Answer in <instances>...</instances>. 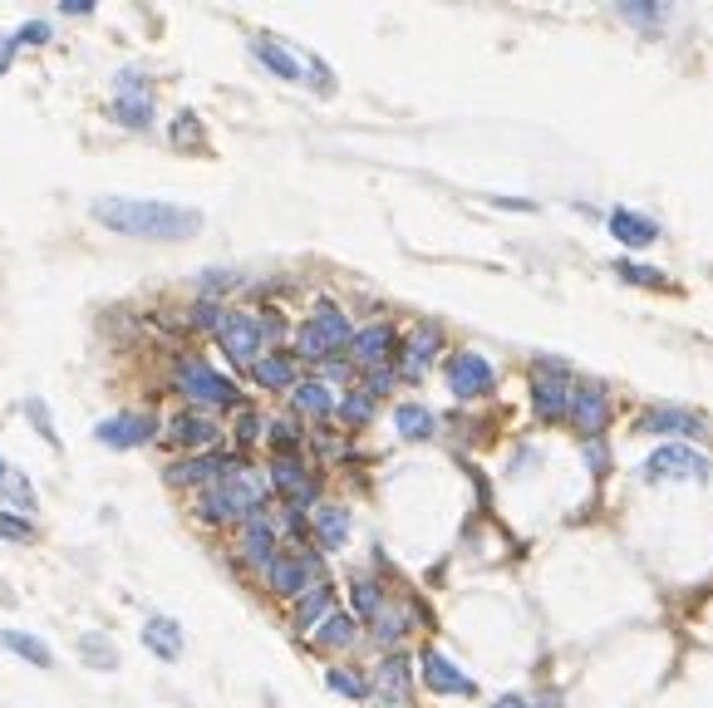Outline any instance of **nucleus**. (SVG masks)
Returning a JSON list of instances; mask_svg holds the SVG:
<instances>
[{"instance_id":"obj_1","label":"nucleus","mask_w":713,"mask_h":708,"mask_svg":"<svg viewBox=\"0 0 713 708\" xmlns=\"http://www.w3.org/2000/svg\"><path fill=\"white\" fill-rule=\"evenodd\" d=\"M90 212L109 232L143 236V241H182V236L202 232V212L178 202H153V197H99Z\"/></svg>"},{"instance_id":"obj_2","label":"nucleus","mask_w":713,"mask_h":708,"mask_svg":"<svg viewBox=\"0 0 713 708\" xmlns=\"http://www.w3.org/2000/svg\"><path fill=\"white\" fill-rule=\"evenodd\" d=\"M257 507H261V477L257 472H231V477H222L217 487H207L202 492V502H198V511L207 521H237V517H257Z\"/></svg>"},{"instance_id":"obj_3","label":"nucleus","mask_w":713,"mask_h":708,"mask_svg":"<svg viewBox=\"0 0 713 708\" xmlns=\"http://www.w3.org/2000/svg\"><path fill=\"white\" fill-rule=\"evenodd\" d=\"M173 384H178V393L188 403H207V409H222V403H237V384L227 379V374H217L207 359H198V354H188V359H178V369H173Z\"/></svg>"},{"instance_id":"obj_4","label":"nucleus","mask_w":713,"mask_h":708,"mask_svg":"<svg viewBox=\"0 0 713 708\" xmlns=\"http://www.w3.org/2000/svg\"><path fill=\"white\" fill-rule=\"evenodd\" d=\"M355 340V330H349V320L335 310V305H320L316 315H310L306 324H300V359H330L335 350H345V344Z\"/></svg>"},{"instance_id":"obj_5","label":"nucleus","mask_w":713,"mask_h":708,"mask_svg":"<svg viewBox=\"0 0 713 708\" xmlns=\"http://www.w3.org/2000/svg\"><path fill=\"white\" fill-rule=\"evenodd\" d=\"M640 477L644 482H684V477L703 482L709 477V458H703L699 448H689V442H664V448H654L650 458H644Z\"/></svg>"},{"instance_id":"obj_6","label":"nucleus","mask_w":713,"mask_h":708,"mask_svg":"<svg viewBox=\"0 0 713 708\" xmlns=\"http://www.w3.org/2000/svg\"><path fill=\"white\" fill-rule=\"evenodd\" d=\"M566 418L575 423V428L585 433V438H595V433L605 428V418H610V393H605V384L585 379L571 389V409H566Z\"/></svg>"},{"instance_id":"obj_7","label":"nucleus","mask_w":713,"mask_h":708,"mask_svg":"<svg viewBox=\"0 0 713 708\" xmlns=\"http://www.w3.org/2000/svg\"><path fill=\"white\" fill-rule=\"evenodd\" d=\"M217 344L227 350V359L257 364V354H261V320H257V315H222Z\"/></svg>"},{"instance_id":"obj_8","label":"nucleus","mask_w":713,"mask_h":708,"mask_svg":"<svg viewBox=\"0 0 713 708\" xmlns=\"http://www.w3.org/2000/svg\"><path fill=\"white\" fill-rule=\"evenodd\" d=\"M448 389H453V399H483V393L492 389V364L473 350L453 354V359H448Z\"/></svg>"},{"instance_id":"obj_9","label":"nucleus","mask_w":713,"mask_h":708,"mask_svg":"<svg viewBox=\"0 0 713 708\" xmlns=\"http://www.w3.org/2000/svg\"><path fill=\"white\" fill-rule=\"evenodd\" d=\"M153 433H158L153 413H114V418H104L94 428V438L104 448H143V442H153Z\"/></svg>"},{"instance_id":"obj_10","label":"nucleus","mask_w":713,"mask_h":708,"mask_svg":"<svg viewBox=\"0 0 713 708\" xmlns=\"http://www.w3.org/2000/svg\"><path fill=\"white\" fill-rule=\"evenodd\" d=\"M640 433H674V438H703V413L693 409H679V403H659V409H644L640 423H634Z\"/></svg>"},{"instance_id":"obj_11","label":"nucleus","mask_w":713,"mask_h":708,"mask_svg":"<svg viewBox=\"0 0 713 708\" xmlns=\"http://www.w3.org/2000/svg\"><path fill=\"white\" fill-rule=\"evenodd\" d=\"M266 580L276 595H306L310 580H316V556H306V551H286V556H276L266 566Z\"/></svg>"},{"instance_id":"obj_12","label":"nucleus","mask_w":713,"mask_h":708,"mask_svg":"<svg viewBox=\"0 0 713 708\" xmlns=\"http://www.w3.org/2000/svg\"><path fill=\"white\" fill-rule=\"evenodd\" d=\"M418 669H424V684L433 688V694H477V684L463 674V669L453 664V659H443L438 649H424V659H418Z\"/></svg>"},{"instance_id":"obj_13","label":"nucleus","mask_w":713,"mask_h":708,"mask_svg":"<svg viewBox=\"0 0 713 708\" xmlns=\"http://www.w3.org/2000/svg\"><path fill=\"white\" fill-rule=\"evenodd\" d=\"M349 350H355V364H365V369H384L389 350H394V324L375 320L369 330H359L355 340H349Z\"/></svg>"},{"instance_id":"obj_14","label":"nucleus","mask_w":713,"mask_h":708,"mask_svg":"<svg viewBox=\"0 0 713 708\" xmlns=\"http://www.w3.org/2000/svg\"><path fill=\"white\" fill-rule=\"evenodd\" d=\"M532 409L542 413V418H566V409H571V384H566V374H536L532 384Z\"/></svg>"},{"instance_id":"obj_15","label":"nucleus","mask_w":713,"mask_h":708,"mask_svg":"<svg viewBox=\"0 0 713 708\" xmlns=\"http://www.w3.org/2000/svg\"><path fill=\"white\" fill-rule=\"evenodd\" d=\"M605 226H610V236L615 241H625V246H654V236H659V226L650 222V216H640V212H630V206H610V216H605Z\"/></svg>"},{"instance_id":"obj_16","label":"nucleus","mask_w":713,"mask_h":708,"mask_svg":"<svg viewBox=\"0 0 713 708\" xmlns=\"http://www.w3.org/2000/svg\"><path fill=\"white\" fill-rule=\"evenodd\" d=\"M114 118L129 128H148L153 123V98L139 94V84H133V74L119 79V98H114Z\"/></svg>"},{"instance_id":"obj_17","label":"nucleus","mask_w":713,"mask_h":708,"mask_svg":"<svg viewBox=\"0 0 713 708\" xmlns=\"http://www.w3.org/2000/svg\"><path fill=\"white\" fill-rule=\"evenodd\" d=\"M143 645L153 649L158 659H182V625L173 615H148V625H143Z\"/></svg>"},{"instance_id":"obj_18","label":"nucleus","mask_w":713,"mask_h":708,"mask_svg":"<svg viewBox=\"0 0 713 708\" xmlns=\"http://www.w3.org/2000/svg\"><path fill=\"white\" fill-rule=\"evenodd\" d=\"M217 423L202 418V413H178V418L168 423V442H178V448H207V442H217Z\"/></svg>"},{"instance_id":"obj_19","label":"nucleus","mask_w":713,"mask_h":708,"mask_svg":"<svg viewBox=\"0 0 713 708\" xmlns=\"http://www.w3.org/2000/svg\"><path fill=\"white\" fill-rule=\"evenodd\" d=\"M241 556L251 566H271L276 560V531H271L266 517H247V531H241Z\"/></svg>"},{"instance_id":"obj_20","label":"nucleus","mask_w":713,"mask_h":708,"mask_svg":"<svg viewBox=\"0 0 713 708\" xmlns=\"http://www.w3.org/2000/svg\"><path fill=\"white\" fill-rule=\"evenodd\" d=\"M231 472H237V462L231 458H217V452H212V458H182V462H173L168 468V482H207V477H231Z\"/></svg>"},{"instance_id":"obj_21","label":"nucleus","mask_w":713,"mask_h":708,"mask_svg":"<svg viewBox=\"0 0 713 708\" xmlns=\"http://www.w3.org/2000/svg\"><path fill=\"white\" fill-rule=\"evenodd\" d=\"M271 477H276V487L286 492V497L296 502V507H300V502L316 497V482H310V472L300 468L296 458H276V462H271Z\"/></svg>"},{"instance_id":"obj_22","label":"nucleus","mask_w":713,"mask_h":708,"mask_svg":"<svg viewBox=\"0 0 713 708\" xmlns=\"http://www.w3.org/2000/svg\"><path fill=\"white\" fill-rule=\"evenodd\" d=\"M0 649H11V654L31 659L35 669H50V664H55L50 645H45L40 635H31V629H0Z\"/></svg>"},{"instance_id":"obj_23","label":"nucleus","mask_w":713,"mask_h":708,"mask_svg":"<svg viewBox=\"0 0 713 708\" xmlns=\"http://www.w3.org/2000/svg\"><path fill=\"white\" fill-rule=\"evenodd\" d=\"M443 344V334H438V324H418L414 330V340H408V350H404V379H418L424 374V364L433 359V350Z\"/></svg>"},{"instance_id":"obj_24","label":"nucleus","mask_w":713,"mask_h":708,"mask_svg":"<svg viewBox=\"0 0 713 708\" xmlns=\"http://www.w3.org/2000/svg\"><path fill=\"white\" fill-rule=\"evenodd\" d=\"M261 389H296V359L290 354H266V359L251 364Z\"/></svg>"},{"instance_id":"obj_25","label":"nucleus","mask_w":713,"mask_h":708,"mask_svg":"<svg viewBox=\"0 0 713 708\" xmlns=\"http://www.w3.org/2000/svg\"><path fill=\"white\" fill-rule=\"evenodd\" d=\"M330 600H335V590H330L325 580H316V586H310L306 595L296 600V629H316V625H320V615L330 610Z\"/></svg>"},{"instance_id":"obj_26","label":"nucleus","mask_w":713,"mask_h":708,"mask_svg":"<svg viewBox=\"0 0 713 708\" xmlns=\"http://www.w3.org/2000/svg\"><path fill=\"white\" fill-rule=\"evenodd\" d=\"M290 399H296V409L310 413V418H325V413H335V393H330L320 379L296 384V389H290Z\"/></svg>"},{"instance_id":"obj_27","label":"nucleus","mask_w":713,"mask_h":708,"mask_svg":"<svg viewBox=\"0 0 713 708\" xmlns=\"http://www.w3.org/2000/svg\"><path fill=\"white\" fill-rule=\"evenodd\" d=\"M379 694H384L389 704H404L408 698V659L404 654H389L384 664H379Z\"/></svg>"},{"instance_id":"obj_28","label":"nucleus","mask_w":713,"mask_h":708,"mask_svg":"<svg viewBox=\"0 0 713 708\" xmlns=\"http://www.w3.org/2000/svg\"><path fill=\"white\" fill-rule=\"evenodd\" d=\"M345 536H349L345 507H320V511H316V541H320V546L335 551V546H345Z\"/></svg>"},{"instance_id":"obj_29","label":"nucleus","mask_w":713,"mask_h":708,"mask_svg":"<svg viewBox=\"0 0 713 708\" xmlns=\"http://www.w3.org/2000/svg\"><path fill=\"white\" fill-rule=\"evenodd\" d=\"M251 55H257L261 64L271 69V74L290 79V84H296V79H300V59H296V55H286V49H281L276 39H257V45H251Z\"/></svg>"},{"instance_id":"obj_30","label":"nucleus","mask_w":713,"mask_h":708,"mask_svg":"<svg viewBox=\"0 0 713 708\" xmlns=\"http://www.w3.org/2000/svg\"><path fill=\"white\" fill-rule=\"evenodd\" d=\"M394 423H399V433H404V438H414V442L433 438V413H428L424 403H399Z\"/></svg>"},{"instance_id":"obj_31","label":"nucleus","mask_w":713,"mask_h":708,"mask_svg":"<svg viewBox=\"0 0 713 708\" xmlns=\"http://www.w3.org/2000/svg\"><path fill=\"white\" fill-rule=\"evenodd\" d=\"M349 639H355V620L340 615V610L316 625V645H325V649H340V645H349Z\"/></svg>"},{"instance_id":"obj_32","label":"nucleus","mask_w":713,"mask_h":708,"mask_svg":"<svg viewBox=\"0 0 713 708\" xmlns=\"http://www.w3.org/2000/svg\"><path fill=\"white\" fill-rule=\"evenodd\" d=\"M0 497H15L21 507H31V511H35V492H31V482H21V472H15L5 458H0Z\"/></svg>"},{"instance_id":"obj_33","label":"nucleus","mask_w":713,"mask_h":708,"mask_svg":"<svg viewBox=\"0 0 713 708\" xmlns=\"http://www.w3.org/2000/svg\"><path fill=\"white\" fill-rule=\"evenodd\" d=\"M335 413H340V418H345V423H365L369 413H375V393H369V389L345 393V399L335 403Z\"/></svg>"},{"instance_id":"obj_34","label":"nucleus","mask_w":713,"mask_h":708,"mask_svg":"<svg viewBox=\"0 0 713 708\" xmlns=\"http://www.w3.org/2000/svg\"><path fill=\"white\" fill-rule=\"evenodd\" d=\"M80 649H84V659H90L94 669H119V649L104 645L99 635H80Z\"/></svg>"},{"instance_id":"obj_35","label":"nucleus","mask_w":713,"mask_h":708,"mask_svg":"<svg viewBox=\"0 0 713 708\" xmlns=\"http://www.w3.org/2000/svg\"><path fill=\"white\" fill-rule=\"evenodd\" d=\"M615 275H625L630 285H664V271L640 266V261H615Z\"/></svg>"},{"instance_id":"obj_36","label":"nucleus","mask_w":713,"mask_h":708,"mask_svg":"<svg viewBox=\"0 0 713 708\" xmlns=\"http://www.w3.org/2000/svg\"><path fill=\"white\" fill-rule=\"evenodd\" d=\"M620 15L634 20V25H654V20H664V5H654V0H625Z\"/></svg>"},{"instance_id":"obj_37","label":"nucleus","mask_w":713,"mask_h":708,"mask_svg":"<svg viewBox=\"0 0 713 708\" xmlns=\"http://www.w3.org/2000/svg\"><path fill=\"white\" fill-rule=\"evenodd\" d=\"M325 684L335 688V694H345V698H365V694H369V684H359V678L349 674V669H330Z\"/></svg>"},{"instance_id":"obj_38","label":"nucleus","mask_w":713,"mask_h":708,"mask_svg":"<svg viewBox=\"0 0 713 708\" xmlns=\"http://www.w3.org/2000/svg\"><path fill=\"white\" fill-rule=\"evenodd\" d=\"M25 413H31V418H35V428H40V438L55 448V442H60V438H55V423H50V409H45V399H25Z\"/></svg>"},{"instance_id":"obj_39","label":"nucleus","mask_w":713,"mask_h":708,"mask_svg":"<svg viewBox=\"0 0 713 708\" xmlns=\"http://www.w3.org/2000/svg\"><path fill=\"white\" fill-rule=\"evenodd\" d=\"M0 536L5 541H31L35 531H31V521H21L15 511H0Z\"/></svg>"},{"instance_id":"obj_40","label":"nucleus","mask_w":713,"mask_h":708,"mask_svg":"<svg viewBox=\"0 0 713 708\" xmlns=\"http://www.w3.org/2000/svg\"><path fill=\"white\" fill-rule=\"evenodd\" d=\"M355 610L359 615H369V620L379 615V590L369 586V580H355Z\"/></svg>"},{"instance_id":"obj_41","label":"nucleus","mask_w":713,"mask_h":708,"mask_svg":"<svg viewBox=\"0 0 713 708\" xmlns=\"http://www.w3.org/2000/svg\"><path fill=\"white\" fill-rule=\"evenodd\" d=\"M271 438H276V448H281V458H290V452H296V428H290V423H271Z\"/></svg>"},{"instance_id":"obj_42","label":"nucleus","mask_w":713,"mask_h":708,"mask_svg":"<svg viewBox=\"0 0 713 708\" xmlns=\"http://www.w3.org/2000/svg\"><path fill=\"white\" fill-rule=\"evenodd\" d=\"M45 39H50V25H45V20H31V25H21L15 45H45Z\"/></svg>"},{"instance_id":"obj_43","label":"nucleus","mask_w":713,"mask_h":708,"mask_svg":"<svg viewBox=\"0 0 713 708\" xmlns=\"http://www.w3.org/2000/svg\"><path fill=\"white\" fill-rule=\"evenodd\" d=\"M173 143H198V114H178V128H173Z\"/></svg>"},{"instance_id":"obj_44","label":"nucleus","mask_w":713,"mask_h":708,"mask_svg":"<svg viewBox=\"0 0 713 708\" xmlns=\"http://www.w3.org/2000/svg\"><path fill=\"white\" fill-rule=\"evenodd\" d=\"M257 433H261V418H257V413H241V423H237V442H257Z\"/></svg>"},{"instance_id":"obj_45","label":"nucleus","mask_w":713,"mask_h":708,"mask_svg":"<svg viewBox=\"0 0 713 708\" xmlns=\"http://www.w3.org/2000/svg\"><path fill=\"white\" fill-rule=\"evenodd\" d=\"M60 10H64V15H90L94 0H60Z\"/></svg>"},{"instance_id":"obj_46","label":"nucleus","mask_w":713,"mask_h":708,"mask_svg":"<svg viewBox=\"0 0 713 708\" xmlns=\"http://www.w3.org/2000/svg\"><path fill=\"white\" fill-rule=\"evenodd\" d=\"M492 708H536V704H532V698H522V694H502Z\"/></svg>"},{"instance_id":"obj_47","label":"nucleus","mask_w":713,"mask_h":708,"mask_svg":"<svg viewBox=\"0 0 713 708\" xmlns=\"http://www.w3.org/2000/svg\"><path fill=\"white\" fill-rule=\"evenodd\" d=\"M11 59H15V39H0V74L11 69Z\"/></svg>"}]
</instances>
